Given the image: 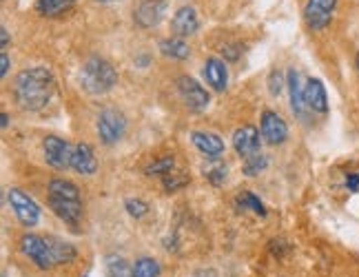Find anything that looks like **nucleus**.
<instances>
[{
    "label": "nucleus",
    "instance_id": "f257e3e1",
    "mask_svg": "<svg viewBox=\"0 0 359 277\" xmlns=\"http://www.w3.org/2000/svg\"><path fill=\"white\" fill-rule=\"evenodd\" d=\"M53 93V76L47 67H29L13 78V95L25 111H40Z\"/></svg>",
    "mask_w": 359,
    "mask_h": 277
},
{
    "label": "nucleus",
    "instance_id": "f03ea898",
    "mask_svg": "<svg viewBox=\"0 0 359 277\" xmlns=\"http://www.w3.org/2000/svg\"><path fill=\"white\" fill-rule=\"evenodd\" d=\"M116 82H118V72L114 69V65L104 58H98V55L89 58L80 69V85L91 95L109 93L116 87Z\"/></svg>",
    "mask_w": 359,
    "mask_h": 277
},
{
    "label": "nucleus",
    "instance_id": "7ed1b4c3",
    "mask_svg": "<svg viewBox=\"0 0 359 277\" xmlns=\"http://www.w3.org/2000/svg\"><path fill=\"white\" fill-rule=\"evenodd\" d=\"M20 251L29 257L38 269H51L56 266V259H53L51 246L47 242V238H40V235H22L20 238Z\"/></svg>",
    "mask_w": 359,
    "mask_h": 277
},
{
    "label": "nucleus",
    "instance_id": "20e7f679",
    "mask_svg": "<svg viewBox=\"0 0 359 277\" xmlns=\"http://www.w3.org/2000/svg\"><path fill=\"white\" fill-rule=\"evenodd\" d=\"M95 129H98V135L104 144H116L127 131V120L118 109H102L98 114Z\"/></svg>",
    "mask_w": 359,
    "mask_h": 277
},
{
    "label": "nucleus",
    "instance_id": "39448f33",
    "mask_svg": "<svg viewBox=\"0 0 359 277\" xmlns=\"http://www.w3.org/2000/svg\"><path fill=\"white\" fill-rule=\"evenodd\" d=\"M337 7V0H306L304 5V20L311 29L320 32L333 20V11Z\"/></svg>",
    "mask_w": 359,
    "mask_h": 277
},
{
    "label": "nucleus",
    "instance_id": "423d86ee",
    "mask_svg": "<svg viewBox=\"0 0 359 277\" xmlns=\"http://www.w3.org/2000/svg\"><path fill=\"white\" fill-rule=\"evenodd\" d=\"M9 204L13 213H16L18 222L22 227H36L38 219H40V209L38 204L27 196V193H22L20 189H9Z\"/></svg>",
    "mask_w": 359,
    "mask_h": 277
},
{
    "label": "nucleus",
    "instance_id": "0eeeda50",
    "mask_svg": "<svg viewBox=\"0 0 359 277\" xmlns=\"http://www.w3.org/2000/svg\"><path fill=\"white\" fill-rule=\"evenodd\" d=\"M43 149H45V160L47 164H51L53 169H67V166H72V154H74V147L69 144L67 140L58 135H47L45 142H43Z\"/></svg>",
    "mask_w": 359,
    "mask_h": 277
},
{
    "label": "nucleus",
    "instance_id": "6e6552de",
    "mask_svg": "<svg viewBox=\"0 0 359 277\" xmlns=\"http://www.w3.org/2000/svg\"><path fill=\"white\" fill-rule=\"evenodd\" d=\"M177 91H180L184 104L191 111H204L206 107H209V102H211L206 89L200 85V82H196V80L189 78V76H182V78L177 80Z\"/></svg>",
    "mask_w": 359,
    "mask_h": 277
},
{
    "label": "nucleus",
    "instance_id": "1a4fd4ad",
    "mask_svg": "<svg viewBox=\"0 0 359 277\" xmlns=\"http://www.w3.org/2000/svg\"><path fill=\"white\" fill-rule=\"evenodd\" d=\"M259 131H262V137H264V140L273 147L286 142V137H288L286 122L275 114V111H264V114H262Z\"/></svg>",
    "mask_w": 359,
    "mask_h": 277
},
{
    "label": "nucleus",
    "instance_id": "9d476101",
    "mask_svg": "<svg viewBox=\"0 0 359 277\" xmlns=\"http://www.w3.org/2000/svg\"><path fill=\"white\" fill-rule=\"evenodd\" d=\"M164 11H167V0H142L140 7L135 9L133 20L142 29H151L164 18Z\"/></svg>",
    "mask_w": 359,
    "mask_h": 277
},
{
    "label": "nucleus",
    "instance_id": "9b49d317",
    "mask_svg": "<svg viewBox=\"0 0 359 277\" xmlns=\"http://www.w3.org/2000/svg\"><path fill=\"white\" fill-rule=\"evenodd\" d=\"M47 204L62 222H67V224H78V222L82 219V202L80 200H69V198L51 196L49 193Z\"/></svg>",
    "mask_w": 359,
    "mask_h": 277
},
{
    "label": "nucleus",
    "instance_id": "f8f14e48",
    "mask_svg": "<svg viewBox=\"0 0 359 277\" xmlns=\"http://www.w3.org/2000/svg\"><path fill=\"white\" fill-rule=\"evenodd\" d=\"M191 142L196 147L204 158L209 160H217L224 154V140L217 133L211 131H193L191 133Z\"/></svg>",
    "mask_w": 359,
    "mask_h": 277
},
{
    "label": "nucleus",
    "instance_id": "ddd939ff",
    "mask_svg": "<svg viewBox=\"0 0 359 277\" xmlns=\"http://www.w3.org/2000/svg\"><path fill=\"white\" fill-rule=\"evenodd\" d=\"M233 147H236L240 158H248L259 151V131L253 124H244L233 133Z\"/></svg>",
    "mask_w": 359,
    "mask_h": 277
},
{
    "label": "nucleus",
    "instance_id": "4468645a",
    "mask_svg": "<svg viewBox=\"0 0 359 277\" xmlns=\"http://www.w3.org/2000/svg\"><path fill=\"white\" fill-rule=\"evenodd\" d=\"M72 169L80 175H93L98 171V158L93 154V147L87 142H78L72 154Z\"/></svg>",
    "mask_w": 359,
    "mask_h": 277
},
{
    "label": "nucleus",
    "instance_id": "2eb2a0df",
    "mask_svg": "<svg viewBox=\"0 0 359 277\" xmlns=\"http://www.w3.org/2000/svg\"><path fill=\"white\" fill-rule=\"evenodd\" d=\"M198 27H200V18L193 7H180L171 20V29L177 38H187L191 34H196Z\"/></svg>",
    "mask_w": 359,
    "mask_h": 277
},
{
    "label": "nucleus",
    "instance_id": "dca6fc26",
    "mask_svg": "<svg viewBox=\"0 0 359 277\" xmlns=\"http://www.w3.org/2000/svg\"><path fill=\"white\" fill-rule=\"evenodd\" d=\"M304 102H306L309 111L315 114H326L328 111V98H326V89L322 85V80L311 78L304 87Z\"/></svg>",
    "mask_w": 359,
    "mask_h": 277
},
{
    "label": "nucleus",
    "instance_id": "f3484780",
    "mask_svg": "<svg viewBox=\"0 0 359 277\" xmlns=\"http://www.w3.org/2000/svg\"><path fill=\"white\" fill-rule=\"evenodd\" d=\"M202 74H204V80L209 82V85H211L215 91H224V89H226L229 72H226L224 60H219V58H206Z\"/></svg>",
    "mask_w": 359,
    "mask_h": 277
},
{
    "label": "nucleus",
    "instance_id": "a211bd4d",
    "mask_svg": "<svg viewBox=\"0 0 359 277\" xmlns=\"http://www.w3.org/2000/svg\"><path fill=\"white\" fill-rule=\"evenodd\" d=\"M286 85H288V95H291V109L293 114L299 120H306V102H304V87L299 85V74L295 69H288V76H286Z\"/></svg>",
    "mask_w": 359,
    "mask_h": 277
},
{
    "label": "nucleus",
    "instance_id": "6ab92c4d",
    "mask_svg": "<svg viewBox=\"0 0 359 277\" xmlns=\"http://www.w3.org/2000/svg\"><path fill=\"white\" fill-rule=\"evenodd\" d=\"M160 51L167 55V58H173V60H184L191 55V49L187 45V40L184 38H164L160 40Z\"/></svg>",
    "mask_w": 359,
    "mask_h": 277
},
{
    "label": "nucleus",
    "instance_id": "aec40b11",
    "mask_svg": "<svg viewBox=\"0 0 359 277\" xmlns=\"http://www.w3.org/2000/svg\"><path fill=\"white\" fill-rule=\"evenodd\" d=\"M74 3L76 0H36V11L40 16L53 18V16H60V13L72 9Z\"/></svg>",
    "mask_w": 359,
    "mask_h": 277
},
{
    "label": "nucleus",
    "instance_id": "412c9836",
    "mask_svg": "<svg viewBox=\"0 0 359 277\" xmlns=\"http://www.w3.org/2000/svg\"><path fill=\"white\" fill-rule=\"evenodd\" d=\"M49 193L51 196H60L69 200H80V191L74 182H69L65 177H53L49 180Z\"/></svg>",
    "mask_w": 359,
    "mask_h": 277
},
{
    "label": "nucleus",
    "instance_id": "4be33fe9",
    "mask_svg": "<svg viewBox=\"0 0 359 277\" xmlns=\"http://www.w3.org/2000/svg\"><path fill=\"white\" fill-rule=\"evenodd\" d=\"M47 242L51 246V253H53V259H56V264H65V262H72L76 257V248L69 242H62L58 238H47Z\"/></svg>",
    "mask_w": 359,
    "mask_h": 277
},
{
    "label": "nucleus",
    "instance_id": "5701e85b",
    "mask_svg": "<svg viewBox=\"0 0 359 277\" xmlns=\"http://www.w3.org/2000/svg\"><path fill=\"white\" fill-rule=\"evenodd\" d=\"M131 269H133L131 277H158L162 271L158 259H154V257H140Z\"/></svg>",
    "mask_w": 359,
    "mask_h": 277
},
{
    "label": "nucleus",
    "instance_id": "b1692460",
    "mask_svg": "<svg viewBox=\"0 0 359 277\" xmlns=\"http://www.w3.org/2000/svg\"><path fill=\"white\" fill-rule=\"evenodd\" d=\"M269 166V160H266V156L262 154V151H257V154H253V156H248V158H244V175H248V177H255V175H259L262 171H264Z\"/></svg>",
    "mask_w": 359,
    "mask_h": 277
},
{
    "label": "nucleus",
    "instance_id": "393cba45",
    "mask_svg": "<svg viewBox=\"0 0 359 277\" xmlns=\"http://www.w3.org/2000/svg\"><path fill=\"white\" fill-rule=\"evenodd\" d=\"M131 271L127 259L120 257V255H109L107 257V273L109 277H131Z\"/></svg>",
    "mask_w": 359,
    "mask_h": 277
},
{
    "label": "nucleus",
    "instance_id": "a878e982",
    "mask_svg": "<svg viewBox=\"0 0 359 277\" xmlns=\"http://www.w3.org/2000/svg\"><path fill=\"white\" fill-rule=\"evenodd\" d=\"M175 169V162H173V158L171 156H164V158H160V160H156V162H151L147 169H144V173L147 175H167V173H171Z\"/></svg>",
    "mask_w": 359,
    "mask_h": 277
},
{
    "label": "nucleus",
    "instance_id": "bb28decb",
    "mask_svg": "<svg viewBox=\"0 0 359 277\" xmlns=\"http://www.w3.org/2000/svg\"><path fill=\"white\" fill-rule=\"evenodd\" d=\"M162 182H164V189H167V191H177V189H182L189 182V175L173 169L171 173L162 175Z\"/></svg>",
    "mask_w": 359,
    "mask_h": 277
},
{
    "label": "nucleus",
    "instance_id": "cd10ccee",
    "mask_svg": "<svg viewBox=\"0 0 359 277\" xmlns=\"http://www.w3.org/2000/svg\"><path fill=\"white\" fill-rule=\"evenodd\" d=\"M238 202L244 206V209H251V211H255L257 215H266L264 204H262V200H257V198L253 196V193L244 191L242 196H238Z\"/></svg>",
    "mask_w": 359,
    "mask_h": 277
},
{
    "label": "nucleus",
    "instance_id": "c85d7f7f",
    "mask_svg": "<svg viewBox=\"0 0 359 277\" xmlns=\"http://www.w3.org/2000/svg\"><path fill=\"white\" fill-rule=\"evenodd\" d=\"M204 177H209V182L219 187L226 180V164H211L209 169H204Z\"/></svg>",
    "mask_w": 359,
    "mask_h": 277
},
{
    "label": "nucleus",
    "instance_id": "c756f323",
    "mask_svg": "<svg viewBox=\"0 0 359 277\" xmlns=\"http://www.w3.org/2000/svg\"><path fill=\"white\" fill-rule=\"evenodd\" d=\"M124 206H127V211L131 217H142L149 213V204L142 202V200H135V198H129L127 202H124Z\"/></svg>",
    "mask_w": 359,
    "mask_h": 277
},
{
    "label": "nucleus",
    "instance_id": "7c9ffc66",
    "mask_svg": "<svg viewBox=\"0 0 359 277\" xmlns=\"http://www.w3.org/2000/svg\"><path fill=\"white\" fill-rule=\"evenodd\" d=\"M269 91H271V95H280V91H282V74L280 72L271 74V78H269Z\"/></svg>",
    "mask_w": 359,
    "mask_h": 277
},
{
    "label": "nucleus",
    "instance_id": "2f4dec72",
    "mask_svg": "<svg viewBox=\"0 0 359 277\" xmlns=\"http://www.w3.org/2000/svg\"><path fill=\"white\" fill-rule=\"evenodd\" d=\"M238 53H240V45H226V47H222L224 60H238Z\"/></svg>",
    "mask_w": 359,
    "mask_h": 277
},
{
    "label": "nucleus",
    "instance_id": "473e14b6",
    "mask_svg": "<svg viewBox=\"0 0 359 277\" xmlns=\"http://www.w3.org/2000/svg\"><path fill=\"white\" fill-rule=\"evenodd\" d=\"M346 189H351V191L359 189V173H348L346 175Z\"/></svg>",
    "mask_w": 359,
    "mask_h": 277
},
{
    "label": "nucleus",
    "instance_id": "72a5a7b5",
    "mask_svg": "<svg viewBox=\"0 0 359 277\" xmlns=\"http://www.w3.org/2000/svg\"><path fill=\"white\" fill-rule=\"evenodd\" d=\"M0 62H3V67H0V74H3V78L7 76V72H9V55L3 51L0 53Z\"/></svg>",
    "mask_w": 359,
    "mask_h": 277
},
{
    "label": "nucleus",
    "instance_id": "f704fd0d",
    "mask_svg": "<svg viewBox=\"0 0 359 277\" xmlns=\"http://www.w3.org/2000/svg\"><path fill=\"white\" fill-rule=\"evenodd\" d=\"M0 36H3V49H5L9 45V34H7L5 27H0Z\"/></svg>",
    "mask_w": 359,
    "mask_h": 277
},
{
    "label": "nucleus",
    "instance_id": "c9c22d12",
    "mask_svg": "<svg viewBox=\"0 0 359 277\" xmlns=\"http://www.w3.org/2000/svg\"><path fill=\"white\" fill-rule=\"evenodd\" d=\"M0 118H3V129H7V124H9V116H7V114H3Z\"/></svg>",
    "mask_w": 359,
    "mask_h": 277
},
{
    "label": "nucleus",
    "instance_id": "e433bc0d",
    "mask_svg": "<svg viewBox=\"0 0 359 277\" xmlns=\"http://www.w3.org/2000/svg\"><path fill=\"white\" fill-rule=\"evenodd\" d=\"M98 3H114V0H98Z\"/></svg>",
    "mask_w": 359,
    "mask_h": 277
},
{
    "label": "nucleus",
    "instance_id": "4c0bfd02",
    "mask_svg": "<svg viewBox=\"0 0 359 277\" xmlns=\"http://www.w3.org/2000/svg\"><path fill=\"white\" fill-rule=\"evenodd\" d=\"M357 69H359V53H357Z\"/></svg>",
    "mask_w": 359,
    "mask_h": 277
}]
</instances>
